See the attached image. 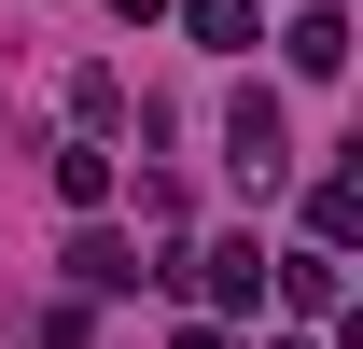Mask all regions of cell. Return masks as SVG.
I'll return each mask as SVG.
<instances>
[{"instance_id": "6da1fadb", "label": "cell", "mask_w": 363, "mask_h": 349, "mask_svg": "<svg viewBox=\"0 0 363 349\" xmlns=\"http://www.w3.org/2000/svg\"><path fill=\"white\" fill-rule=\"evenodd\" d=\"M196 307L238 336V321L266 307V252H252V238H210V252H196Z\"/></svg>"}, {"instance_id": "7a4b0ae2", "label": "cell", "mask_w": 363, "mask_h": 349, "mask_svg": "<svg viewBox=\"0 0 363 349\" xmlns=\"http://www.w3.org/2000/svg\"><path fill=\"white\" fill-rule=\"evenodd\" d=\"M224 168H238V182H279V168H294V126H279L266 84H238V112H224Z\"/></svg>"}, {"instance_id": "3957f363", "label": "cell", "mask_w": 363, "mask_h": 349, "mask_svg": "<svg viewBox=\"0 0 363 349\" xmlns=\"http://www.w3.org/2000/svg\"><path fill=\"white\" fill-rule=\"evenodd\" d=\"M266 307H294V321H335V307H350V279H335V252H266Z\"/></svg>"}, {"instance_id": "277c9868", "label": "cell", "mask_w": 363, "mask_h": 349, "mask_svg": "<svg viewBox=\"0 0 363 349\" xmlns=\"http://www.w3.org/2000/svg\"><path fill=\"white\" fill-rule=\"evenodd\" d=\"M70 279H84V294H140V279H168V252H140V238H112V223H84V238H70Z\"/></svg>"}, {"instance_id": "5b68a950", "label": "cell", "mask_w": 363, "mask_h": 349, "mask_svg": "<svg viewBox=\"0 0 363 349\" xmlns=\"http://www.w3.org/2000/svg\"><path fill=\"white\" fill-rule=\"evenodd\" d=\"M279 70H294V84H335V70H350V14H335V0H308V14L279 28Z\"/></svg>"}, {"instance_id": "8992f818", "label": "cell", "mask_w": 363, "mask_h": 349, "mask_svg": "<svg viewBox=\"0 0 363 349\" xmlns=\"http://www.w3.org/2000/svg\"><path fill=\"white\" fill-rule=\"evenodd\" d=\"M182 14V43H210V56H252L266 28H252V0H168Z\"/></svg>"}, {"instance_id": "52a82bcc", "label": "cell", "mask_w": 363, "mask_h": 349, "mask_svg": "<svg viewBox=\"0 0 363 349\" xmlns=\"http://www.w3.org/2000/svg\"><path fill=\"white\" fill-rule=\"evenodd\" d=\"M56 196H70V210H112V140H70V154H56Z\"/></svg>"}, {"instance_id": "ba28073f", "label": "cell", "mask_w": 363, "mask_h": 349, "mask_svg": "<svg viewBox=\"0 0 363 349\" xmlns=\"http://www.w3.org/2000/svg\"><path fill=\"white\" fill-rule=\"evenodd\" d=\"M308 238H321V252H350V238H363V182H350V168L308 196Z\"/></svg>"}, {"instance_id": "9c48e42d", "label": "cell", "mask_w": 363, "mask_h": 349, "mask_svg": "<svg viewBox=\"0 0 363 349\" xmlns=\"http://www.w3.org/2000/svg\"><path fill=\"white\" fill-rule=\"evenodd\" d=\"M112 112H126V84H112V70H70V126L112 140Z\"/></svg>"}, {"instance_id": "30bf717a", "label": "cell", "mask_w": 363, "mask_h": 349, "mask_svg": "<svg viewBox=\"0 0 363 349\" xmlns=\"http://www.w3.org/2000/svg\"><path fill=\"white\" fill-rule=\"evenodd\" d=\"M168 349H238V336H224V321H182V336H168Z\"/></svg>"}, {"instance_id": "8fae6325", "label": "cell", "mask_w": 363, "mask_h": 349, "mask_svg": "<svg viewBox=\"0 0 363 349\" xmlns=\"http://www.w3.org/2000/svg\"><path fill=\"white\" fill-rule=\"evenodd\" d=\"M112 14H168V0H112Z\"/></svg>"}, {"instance_id": "7c38bea8", "label": "cell", "mask_w": 363, "mask_h": 349, "mask_svg": "<svg viewBox=\"0 0 363 349\" xmlns=\"http://www.w3.org/2000/svg\"><path fill=\"white\" fill-rule=\"evenodd\" d=\"M279 349H321V336H279Z\"/></svg>"}]
</instances>
